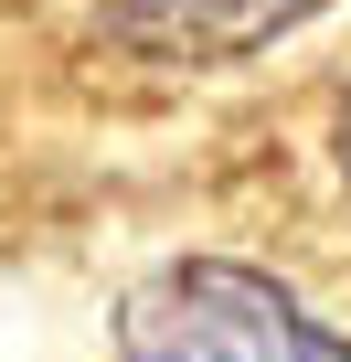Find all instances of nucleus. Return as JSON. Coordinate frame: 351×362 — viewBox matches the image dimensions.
Here are the masks:
<instances>
[{
  "mask_svg": "<svg viewBox=\"0 0 351 362\" xmlns=\"http://www.w3.org/2000/svg\"><path fill=\"white\" fill-rule=\"evenodd\" d=\"M117 362H351V341L234 256H170L117 309Z\"/></svg>",
  "mask_w": 351,
  "mask_h": 362,
  "instance_id": "1",
  "label": "nucleus"
},
{
  "mask_svg": "<svg viewBox=\"0 0 351 362\" xmlns=\"http://www.w3.org/2000/svg\"><path fill=\"white\" fill-rule=\"evenodd\" d=\"M340 170H351V96H340Z\"/></svg>",
  "mask_w": 351,
  "mask_h": 362,
  "instance_id": "3",
  "label": "nucleus"
},
{
  "mask_svg": "<svg viewBox=\"0 0 351 362\" xmlns=\"http://www.w3.org/2000/svg\"><path fill=\"white\" fill-rule=\"evenodd\" d=\"M330 0H96V22L128 43V54H160V64H234L298 22H319Z\"/></svg>",
  "mask_w": 351,
  "mask_h": 362,
  "instance_id": "2",
  "label": "nucleus"
}]
</instances>
